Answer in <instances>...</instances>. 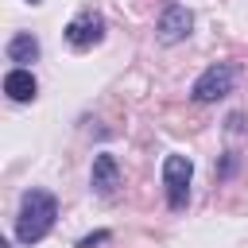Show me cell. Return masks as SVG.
<instances>
[{
	"instance_id": "cell-1",
	"label": "cell",
	"mask_w": 248,
	"mask_h": 248,
	"mask_svg": "<svg viewBox=\"0 0 248 248\" xmlns=\"http://www.w3.org/2000/svg\"><path fill=\"white\" fill-rule=\"evenodd\" d=\"M54 221H58V198L50 190H39V186L23 190L19 213H16V240L31 248L54 229Z\"/></svg>"
},
{
	"instance_id": "cell-2",
	"label": "cell",
	"mask_w": 248,
	"mask_h": 248,
	"mask_svg": "<svg viewBox=\"0 0 248 248\" xmlns=\"http://www.w3.org/2000/svg\"><path fill=\"white\" fill-rule=\"evenodd\" d=\"M236 78H240L236 62H213V66H205L198 74V81L190 85V97L198 105H213V101H221V97H229L236 89Z\"/></svg>"
},
{
	"instance_id": "cell-3",
	"label": "cell",
	"mask_w": 248,
	"mask_h": 248,
	"mask_svg": "<svg viewBox=\"0 0 248 248\" xmlns=\"http://www.w3.org/2000/svg\"><path fill=\"white\" fill-rule=\"evenodd\" d=\"M190 178H194V163L186 155H167L163 159V186H167V205L174 213H182L190 205Z\"/></svg>"
},
{
	"instance_id": "cell-4",
	"label": "cell",
	"mask_w": 248,
	"mask_h": 248,
	"mask_svg": "<svg viewBox=\"0 0 248 248\" xmlns=\"http://www.w3.org/2000/svg\"><path fill=\"white\" fill-rule=\"evenodd\" d=\"M190 31H194V12L186 4H178V0H167L159 19H155V39L163 46H174V43L190 39Z\"/></svg>"
},
{
	"instance_id": "cell-5",
	"label": "cell",
	"mask_w": 248,
	"mask_h": 248,
	"mask_svg": "<svg viewBox=\"0 0 248 248\" xmlns=\"http://www.w3.org/2000/svg\"><path fill=\"white\" fill-rule=\"evenodd\" d=\"M66 43L74 46V50H93L101 39H105V16L97 12V8H81L70 23H66Z\"/></svg>"
},
{
	"instance_id": "cell-6",
	"label": "cell",
	"mask_w": 248,
	"mask_h": 248,
	"mask_svg": "<svg viewBox=\"0 0 248 248\" xmlns=\"http://www.w3.org/2000/svg\"><path fill=\"white\" fill-rule=\"evenodd\" d=\"M89 186H93V194H97V198H112V194L120 190V163H116V155H108V151L93 155Z\"/></svg>"
},
{
	"instance_id": "cell-7",
	"label": "cell",
	"mask_w": 248,
	"mask_h": 248,
	"mask_svg": "<svg viewBox=\"0 0 248 248\" xmlns=\"http://www.w3.org/2000/svg\"><path fill=\"white\" fill-rule=\"evenodd\" d=\"M4 93L12 97V101H35V93H39V85H35V74L27 70V66H16V70H8L4 74Z\"/></svg>"
},
{
	"instance_id": "cell-8",
	"label": "cell",
	"mask_w": 248,
	"mask_h": 248,
	"mask_svg": "<svg viewBox=\"0 0 248 248\" xmlns=\"http://www.w3.org/2000/svg\"><path fill=\"white\" fill-rule=\"evenodd\" d=\"M8 62H16V66L39 62V39H35L31 31H16V35L8 39Z\"/></svg>"
},
{
	"instance_id": "cell-9",
	"label": "cell",
	"mask_w": 248,
	"mask_h": 248,
	"mask_svg": "<svg viewBox=\"0 0 248 248\" xmlns=\"http://www.w3.org/2000/svg\"><path fill=\"white\" fill-rule=\"evenodd\" d=\"M108 236H112L108 229H97V232H89V236H81V240H78V248H97V244H105Z\"/></svg>"
},
{
	"instance_id": "cell-10",
	"label": "cell",
	"mask_w": 248,
	"mask_h": 248,
	"mask_svg": "<svg viewBox=\"0 0 248 248\" xmlns=\"http://www.w3.org/2000/svg\"><path fill=\"white\" fill-rule=\"evenodd\" d=\"M232 170H236V155H225V159H221V167H217V174H221V178H229Z\"/></svg>"
},
{
	"instance_id": "cell-11",
	"label": "cell",
	"mask_w": 248,
	"mask_h": 248,
	"mask_svg": "<svg viewBox=\"0 0 248 248\" xmlns=\"http://www.w3.org/2000/svg\"><path fill=\"white\" fill-rule=\"evenodd\" d=\"M27 4H43V0H27Z\"/></svg>"
}]
</instances>
